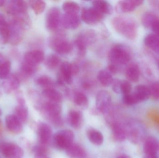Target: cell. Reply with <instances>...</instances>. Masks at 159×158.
I'll return each mask as SVG.
<instances>
[{
  "mask_svg": "<svg viewBox=\"0 0 159 158\" xmlns=\"http://www.w3.org/2000/svg\"><path fill=\"white\" fill-rule=\"evenodd\" d=\"M112 25L118 33L127 39L134 40L137 37V25L131 18L124 16L116 17L112 20Z\"/></svg>",
  "mask_w": 159,
  "mask_h": 158,
  "instance_id": "cell-1",
  "label": "cell"
},
{
  "mask_svg": "<svg viewBox=\"0 0 159 158\" xmlns=\"http://www.w3.org/2000/svg\"><path fill=\"white\" fill-rule=\"evenodd\" d=\"M108 58L112 64L114 65H125L130 60L131 53L128 46L117 44L113 45L110 49Z\"/></svg>",
  "mask_w": 159,
  "mask_h": 158,
  "instance_id": "cell-2",
  "label": "cell"
},
{
  "mask_svg": "<svg viewBox=\"0 0 159 158\" xmlns=\"http://www.w3.org/2000/svg\"><path fill=\"white\" fill-rule=\"evenodd\" d=\"M42 112L51 123L56 126H61L62 121L61 117V108L59 103L48 102L44 103L42 107Z\"/></svg>",
  "mask_w": 159,
  "mask_h": 158,
  "instance_id": "cell-3",
  "label": "cell"
},
{
  "mask_svg": "<svg viewBox=\"0 0 159 158\" xmlns=\"http://www.w3.org/2000/svg\"><path fill=\"white\" fill-rule=\"evenodd\" d=\"M49 45L57 53L62 55L69 54L73 49L72 44L61 33L52 37L49 41Z\"/></svg>",
  "mask_w": 159,
  "mask_h": 158,
  "instance_id": "cell-4",
  "label": "cell"
},
{
  "mask_svg": "<svg viewBox=\"0 0 159 158\" xmlns=\"http://www.w3.org/2000/svg\"><path fill=\"white\" fill-rule=\"evenodd\" d=\"M75 135L72 131L64 130L56 133L53 136V141L60 149L67 150L74 143Z\"/></svg>",
  "mask_w": 159,
  "mask_h": 158,
  "instance_id": "cell-5",
  "label": "cell"
},
{
  "mask_svg": "<svg viewBox=\"0 0 159 158\" xmlns=\"http://www.w3.org/2000/svg\"><path fill=\"white\" fill-rule=\"evenodd\" d=\"M0 154L5 158H21L24 155V151L16 144L2 142L0 143Z\"/></svg>",
  "mask_w": 159,
  "mask_h": 158,
  "instance_id": "cell-6",
  "label": "cell"
},
{
  "mask_svg": "<svg viewBox=\"0 0 159 158\" xmlns=\"http://www.w3.org/2000/svg\"><path fill=\"white\" fill-rule=\"evenodd\" d=\"M61 14L59 8L57 6L51 7L47 13L46 27L47 29L54 31L57 29L61 24Z\"/></svg>",
  "mask_w": 159,
  "mask_h": 158,
  "instance_id": "cell-7",
  "label": "cell"
},
{
  "mask_svg": "<svg viewBox=\"0 0 159 158\" xmlns=\"http://www.w3.org/2000/svg\"><path fill=\"white\" fill-rule=\"evenodd\" d=\"M104 15L93 7H85L81 11V19L89 25H95L99 23Z\"/></svg>",
  "mask_w": 159,
  "mask_h": 158,
  "instance_id": "cell-8",
  "label": "cell"
},
{
  "mask_svg": "<svg viewBox=\"0 0 159 158\" xmlns=\"http://www.w3.org/2000/svg\"><path fill=\"white\" fill-rule=\"evenodd\" d=\"M112 98L109 92L102 90L98 92L96 97V108L99 112L106 113L111 106Z\"/></svg>",
  "mask_w": 159,
  "mask_h": 158,
  "instance_id": "cell-9",
  "label": "cell"
},
{
  "mask_svg": "<svg viewBox=\"0 0 159 158\" xmlns=\"http://www.w3.org/2000/svg\"><path fill=\"white\" fill-rule=\"evenodd\" d=\"M28 9L27 3L20 0L9 1L6 7L7 12L14 16L27 14Z\"/></svg>",
  "mask_w": 159,
  "mask_h": 158,
  "instance_id": "cell-10",
  "label": "cell"
},
{
  "mask_svg": "<svg viewBox=\"0 0 159 158\" xmlns=\"http://www.w3.org/2000/svg\"><path fill=\"white\" fill-rule=\"evenodd\" d=\"M38 135L41 145H46L49 143L52 137L51 127L44 122H41L38 125Z\"/></svg>",
  "mask_w": 159,
  "mask_h": 158,
  "instance_id": "cell-11",
  "label": "cell"
},
{
  "mask_svg": "<svg viewBox=\"0 0 159 158\" xmlns=\"http://www.w3.org/2000/svg\"><path fill=\"white\" fill-rule=\"evenodd\" d=\"M21 79L18 74H10L2 83L3 88L6 93H10L18 90L20 86Z\"/></svg>",
  "mask_w": 159,
  "mask_h": 158,
  "instance_id": "cell-12",
  "label": "cell"
},
{
  "mask_svg": "<svg viewBox=\"0 0 159 158\" xmlns=\"http://www.w3.org/2000/svg\"><path fill=\"white\" fill-rule=\"evenodd\" d=\"M44 58V53L43 51L39 50H33L25 54L24 62L32 66H37L43 61Z\"/></svg>",
  "mask_w": 159,
  "mask_h": 158,
  "instance_id": "cell-13",
  "label": "cell"
},
{
  "mask_svg": "<svg viewBox=\"0 0 159 158\" xmlns=\"http://www.w3.org/2000/svg\"><path fill=\"white\" fill-rule=\"evenodd\" d=\"M61 24L64 28L75 29L80 25V19L78 15L65 14L61 16Z\"/></svg>",
  "mask_w": 159,
  "mask_h": 158,
  "instance_id": "cell-14",
  "label": "cell"
},
{
  "mask_svg": "<svg viewBox=\"0 0 159 158\" xmlns=\"http://www.w3.org/2000/svg\"><path fill=\"white\" fill-rule=\"evenodd\" d=\"M7 128L13 133L20 134L23 130L22 123L14 114L8 115L5 119Z\"/></svg>",
  "mask_w": 159,
  "mask_h": 158,
  "instance_id": "cell-15",
  "label": "cell"
},
{
  "mask_svg": "<svg viewBox=\"0 0 159 158\" xmlns=\"http://www.w3.org/2000/svg\"><path fill=\"white\" fill-rule=\"evenodd\" d=\"M141 0H126L120 1L117 5L116 9L119 13H127L132 12L137 6L143 4Z\"/></svg>",
  "mask_w": 159,
  "mask_h": 158,
  "instance_id": "cell-16",
  "label": "cell"
},
{
  "mask_svg": "<svg viewBox=\"0 0 159 158\" xmlns=\"http://www.w3.org/2000/svg\"><path fill=\"white\" fill-rule=\"evenodd\" d=\"M159 147L158 142L157 139L153 136H148L143 144V151L145 156L157 155Z\"/></svg>",
  "mask_w": 159,
  "mask_h": 158,
  "instance_id": "cell-17",
  "label": "cell"
},
{
  "mask_svg": "<svg viewBox=\"0 0 159 158\" xmlns=\"http://www.w3.org/2000/svg\"><path fill=\"white\" fill-rule=\"evenodd\" d=\"M66 84H71L73 82V75L71 69L70 63L65 61L61 64L59 73L58 74Z\"/></svg>",
  "mask_w": 159,
  "mask_h": 158,
  "instance_id": "cell-18",
  "label": "cell"
},
{
  "mask_svg": "<svg viewBox=\"0 0 159 158\" xmlns=\"http://www.w3.org/2000/svg\"><path fill=\"white\" fill-rule=\"evenodd\" d=\"M93 7L104 15H111L113 12V7L110 3L103 0L93 1L92 2Z\"/></svg>",
  "mask_w": 159,
  "mask_h": 158,
  "instance_id": "cell-19",
  "label": "cell"
},
{
  "mask_svg": "<svg viewBox=\"0 0 159 158\" xmlns=\"http://www.w3.org/2000/svg\"><path fill=\"white\" fill-rule=\"evenodd\" d=\"M68 120L70 125L75 128H80L83 122V115L80 111L71 110L68 114Z\"/></svg>",
  "mask_w": 159,
  "mask_h": 158,
  "instance_id": "cell-20",
  "label": "cell"
},
{
  "mask_svg": "<svg viewBox=\"0 0 159 158\" xmlns=\"http://www.w3.org/2000/svg\"><path fill=\"white\" fill-rule=\"evenodd\" d=\"M133 94L139 103L148 100L150 96L149 88L143 85L136 86L134 89Z\"/></svg>",
  "mask_w": 159,
  "mask_h": 158,
  "instance_id": "cell-21",
  "label": "cell"
},
{
  "mask_svg": "<svg viewBox=\"0 0 159 158\" xmlns=\"http://www.w3.org/2000/svg\"><path fill=\"white\" fill-rule=\"evenodd\" d=\"M113 136L115 140L118 142H123L127 137V131L122 125L115 122L112 125Z\"/></svg>",
  "mask_w": 159,
  "mask_h": 158,
  "instance_id": "cell-22",
  "label": "cell"
},
{
  "mask_svg": "<svg viewBox=\"0 0 159 158\" xmlns=\"http://www.w3.org/2000/svg\"><path fill=\"white\" fill-rule=\"evenodd\" d=\"M43 94L49 101L55 103H60L63 98L61 93L54 88L44 89L43 90Z\"/></svg>",
  "mask_w": 159,
  "mask_h": 158,
  "instance_id": "cell-23",
  "label": "cell"
},
{
  "mask_svg": "<svg viewBox=\"0 0 159 158\" xmlns=\"http://www.w3.org/2000/svg\"><path fill=\"white\" fill-rule=\"evenodd\" d=\"M14 115L22 123L27 121L29 116V111L26 105V102L18 103L15 109Z\"/></svg>",
  "mask_w": 159,
  "mask_h": 158,
  "instance_id": "cell-24",
  "label": "cell"
},
{
  "mask_svg": "<svg viewBox=\"0 0 159 158\" xmlns=\"http://www.w3.org/2000/svg\"><path fill=\"white\" fill-rule=\"evenodd\" d=\"M140 69L137 64H130L126 69V78L132 82H138L140 78Z\"/></svg>",
  "mask_w": 159,
  "mask_h": 158,
  "instance_id": "cell-25",
  "label": "cell"
},
{
  "mask_svg": "<svg viewBox=\"0 0 159 158\" xmlns=\"http://www.w3.org/2000/svg\"><path fill=\"white\" fill-rule=\"evenodd\" d=\"M66 153L71 158H83L86 156V152L82 147L77 144H73L66 150Z\"/></svg>",
  "mask_w": 159,
  "mask_h": 158,
  "instance_id": "cell-26",
  "label": "cell"
},
{
  "mask_svg": "<svg viewBox=\"0 0 159 158\" xmlns=\"http://www.w3.org/2000/svg\"><path fill=\"white\" fill-rule=\"evenodd\" d=\"M78 36L85 43L87 46L93 44L97 40V34L93 29L83 31Z\"/></svg>",
  "mask_w": 159,
  "mask_h": 158,
  "instance_id": "cell-27",
  "label": "cell"
},
{
  "mask_svg": "<svg viewBox=\"0 0 159 158\" xmlns=\"http://www.w3.org/2000/svg\"><path fill=\"white\" fill-rule=\"evenodd\" d=\"M37 66H32L23 61L20 67V73L18 74L21 80L28 79L37 70Z\"/></svg>",
  "mask_w": 159,
  "mask_h": 158,
  "instance_id": "cell-28",
  "label": "cell"
},
{
  "mask_svg": "<svg viewBox=\"0 0 159 158\" xmlns=\"http://www.w3.org/2000/svg\"><path fill=\"white\" fill-rule=\"evenodd\" d=\"M144 43L149 49L159 53V36L155 34H149L146 36Z\"/></svg>",
  "mask_w": 159,
  "mask_h": 158,
  "instance_id": "cell-29",
  "label": "cell"
},
{
  "mask_svg": "<svg viewBox=\"0 0 159 158\" xmlns=\"http://www.w3.org/2000/svg\"><path fill=\"white\" fill-rule=\"evenodd\" d=\"M87 135L90 142L95 145H101L103 142L102 134L97 130L89 129L87 132Z\"/></svg>",
  "mask_w": 159,
  "mask_h": 158,
  "instance_id": "cell-30",
  "label": "cell"
},
{
  "mask_svg": "<svg viewBox=\"0 0 159 158\" xmlns=\"http://www.w3.org/2000/svg\"><path fill=\"white\" fill-rule=\"evenodd\" d=\"M97 79L101 84L104 87H108L112 84L114 80L112 74L106 70H102L99 71Z\"/></svg>",
  "mask_w": 159,
  "mask_h": 158,
  "instance_id": "cell-31",
  "label": "cell"
},
{
  "mask_svg": "<svg viewBox=\"0 0 159 158\" xmlns=\"http://www.w3.org/2000/svg\"><path fill=\"white\" fill-rule=\"evenodd\" d=\"M159 19L158 17L154 13L146 12L142 16V24L146 28H151L153 24Z\"/></svg>",
  "mask_w": 159,
  "mask_h": 158,
  "instance_id": "cell-32",
  "label": "cell"
},
{
  "mask_svg": "<svg viewBox=\"0 0 159 158\" xmlns=\"http://www.w3.org/2000/svg\"><path fill=\"white\" fill-rule=\"evenodd\" d=\"M74 102L76 105L80 108L85 109L89 106V100L87 96L83 93L76 92L73 97Z\"/></svg>",
  "mask_w": 159,
  "mask_h": 158,
  "instance_id": "cell-33",
  "label": "cell"
},
{
  "mask_svg": "<svg viewBox=\"0 0 159 158\" xmlns=\"http://www.w3.org/2000/svg\"><path fill=\"white\" fill-rule=\"evenodd\" d=\"M62 9L65 14L78 15L80 7L79 4L75 2L67 1L63 3Z\"/></svg>",
  "mask_w": 159,
  "mask_h": 158,
  "instance_id": "cell-34",
  "label": "cell"
},
{
  "mask_svg": "<svg viewBox=\"0 0 159 158\" xmlns=\"http://www.w3.org/2000/svg\"><path fill=\"white\" fill-rule=\"evenodd\" d=\"M36 84L43 89L54 88L55 83L53 80L46 75H42L36 79L35 80Z\"/></svg>",
  "mask_w": 159,
  "mask_h": 158,
  "instance_id": "cell-35",
  "label": "cell"
},
{
  "mask_svg": "<svg viewBox=\"0 0 159 158\" xmlns=\"http://www.w3.org/2000/svg\"><path fill=\"white\" fill-rule=\"evenodd\" d=\"M11 64L7 59L0 60V79H5L9 75Z\"/></svg>",
  "mask_w": 159,
  "mask_h": 158,
  "instance_id": "cell-36",
  "label": "cell"
},
{
  "mask_svg": "<svg viewBox=\"0 0 159 158\" xmlns=\"http://www.w3.org/2000/svg\"><path fill=\"white\" fill-rule=\"evenodd\" d=\"M60 63L61 59L59 57L54 54L48 56L45 60L46 66L50 70H54L57 68Z\"/></svg>",
  "mask_w": 159,
  "mask_h": 158,
  "instance_id": "cell-37",
  "label": "cell"
},
{
  "mask_svg": "<svg viewBox=\"0 0 159 158\" xmlns=\"http://www.w3.org/2000/svg\"><path fill=\"white\" fill-rule=\"evenodd\" d=\"M30 3L33 10L36 15L42 14L45 9L46 4L44 1L35 0L30 1Z\"/></svg>",
  "mask_w": 159,
  "mask_h": 158,
  "instance_id": "cell-38",
  "label": "cell"
},
{
  "mask_svg": "<svg viewBox=\"0 0 159 158\" xmlns=\"http://www.w3.org/2000/svg\"><path fill=\"white\" fill-rule=\"evenodd\" d=\"M75 46L77 47L80 55L81 56L85 55L86 50H87V46L79 36H77V38L75 39Z\"/></svg>",
  "mask_w": 159,
  "mask_h": 158,
  "instance_id": "cell-39",
  "label": "cell"
},
{
  "mask_svg": "<svg viewBox=\"0 0 159 158\" xmlns=\"http://www.w3.org/2000/svg\"><path fill=\"white\" fill-rule=\"evenodd\" d=\"M122 100L123 103L127 105H133L139 103L133 93L123 95Z\"/></svg>",
  "mask_w": 159,
  "mask_h": 158,
  "instance_id": "cell-40",
  "label": "cell"
},
{
  "mask_svg": "<svg viewBox=\"0 0 159 158\" xmlns=\"http://www.w3.org/2000/svg\"><path fill=\"white\" fill-rule=\"evenodd\" d=\"M127 136L129 137V139L133 143H137L140 140V131L136 129H133L131 130L127 134Z\"/></svg>",
  "mask_w": 159,
  "mask_h": 158,
  "instance_id": "cell-41",
  "label": "cell"
},
{
  "mask_svg": "<svg viewBox=\"0 0 159 158\" xmlns=\"http://www.w3.org/2000/svg\"><path fill=\"white\" fill-rule=\"evenodd\" d=\"M132 85L128 81H121L120 85V92L123 95L131 93L132 91Z\"/></svg>",
  "mask_w": 159,
  "mask_h": 158,
  "instance_id": "cell-42",
  "label": "cell"
},
{
  "mask_svg": "<svg viewBox=\"0 0 159 158\" xmlns=\"http://www.w3.org/2000/svg\"><path fill=\"white\" fill-rule=\"evenodd\" d=\"M150 96L154 99H159V83L156 82L153 83L149 88Z\"/></svg>",
  "mask_w": 159,
  "mask_h": 158,
  "instance_id": "cell-43",
  "label": "cell"
},
{
  "mask_svg": "<svg viewBox=\"0 0 159 158\" xmlns=\"http://www.w3.org/2000/svg\"><path fill=\"white\" fill-rule=\"evenodd\" d=\"M34 154L35 156H46L47 149L45 147L44 145L37 146L34 148Z\"/></svg>",
  "mask_w": 159,
  "mask_h": 158,
  "instance_id": "cell-44",
  "label": "cell"
},
{
  "mask_svg": "<svg viewBox=\"0 0 159 158\" xmlns=\"http://www.w3.org/2000/svg\"><path fill=\"white\" fill-rule=\"evenodd\" d=\"M121 81L118 79H116L113 80L112 83V89L116 93H120V85H121Z\"/></svg>",
  "mask_w": 159,
  "mask_h": 158,
  "instance_id": "cell-45",
  "label": "cell"
},
{
  "mask_svg": "<svg viewBox=\"0 0 159 158\" xmlns=\"http://www.w3.org/2000/svg\"><path fill=\"white\" fill-rule=\"evenodd\" d=\"M70 66L73 76L77 75L80 71L79 66L76 63H70Z\"/></svg>",
  "mask_w": 159,
  "mask_h": 158,
  "instance_id": "cell-46",
  "label": "cell"
},
{
  "mask_svg": "<svg viewBox=\"0 0 159 158\" xmlns=\"http://www.w3.org/2000/svg\"><path fill=\"white\" fill-rule=\"evenodd\" d=\"M107 70L111 74H115L117 72L118 67L116 65L111 64L107 66Z\"/></svg>",
  "mask_w": 159,
  "mask_h": 158,
  "instance_id": "cell-47",
  "label": "cell"
},
{
  "mask_svg": "<svg viewBox=\"0 0 159 158\" xmlns=\"http://www.w3.org/2000/svg\"><path fill=\"white\" fill-rule=\"evenodd\" d=\"M151 29L154 32V34L159 36V19L153 24Z\"/></svg>",
  "mask_w": 159,
  "mask_h": 158,
  "instance_id": "cell-48",
  "label": "cell"
},
{
  "mask_svg": "<svg viewBox=\"0 0 159 158\" xmlns=\"http://www.w3.org/2000/svg\"><path fill=\"white\" fill-rule=\"evenodd\" d=\"M90 85V84L89 82H84L82 84L83 88L85 89H89Z\"/></svg>",
  "mask_w": 159,
  "mask_h": 158,
  "instance_id": "cell-49",
  "label": "cell"
},
{
  "mask_svg": "<svg viewBox=\"0 0 159 158\" xmlns=\"http://www.w3.org/2000/svg\"><path fill=\"white\" fill-rule=\"evenodd\" d=\"M152 4L159 10V1H151Z\"/></svg>",
  "mask_w": 159,
  "mask_h": 158,
  "instance_id": "cell-50",
  "label": "cell"
},
{
  "mask_svg": "<svg viewBox=\"0 0 159 158\" xmlns=\"http://www.w3.org/2000/svg\"><path fill=\"white\" fill-rule=\"evenodd\" d=\"M145 158H158L157 155H150V156H146Z\"/></svg>",
  "mask_w": 159,
  "mask_h": 158,
  "instance_id": "cell-51",
  "label": "cell"
},
{
  "mask_svg": "<svg viewBox=\"0 0 159 158\" xmlns=\"http://www.w3.org/2000/svg\"><path fill=\"white\" fill-rule=\"evenodd\" d=\"M34 158H50L47 156H35Z\"/></svg>",
  "mask_w": 159,
  "mask_h": 158,
  "instance_id": "cell-52",
  "label": "cell"
},
{
  "mask_svg": "<svg viewBox=\"0 0 159 158\" xmlns=\"http://www.w3.org/2000/svg\"><path fill=\"white\" fill-rule=\"evenodd\" d=\"M6 1L3 0H0V7L3 6L5 4Z\"/></svg>",
  "mask_w": 159,
  "mask_h": 158,
  "instance_id": "cell-53",
  "label": "cell"
},
{
  "mask_svg": "<svg viewBox=\"0 0 159 158\" xmlns=\"http://www.w3.org/2000/svg\"><path fill=\"white\" fill-rule=\"evenodd\" d=\"M117 158H130L128 156L126 155H122V156H120Z\"/></svg>",
  "mask_w": 159,
  "mask_h": 158,
  "instance_id": "cell-54",
  "label": "cell"
},
{
  "mask_svg": "<svg viewBox=\"0 0 159 158\" xmlns=\"http://www.w3.org/2000/svg\"><path fill=\"white\" fill-rule=\"evenodd\" d=\"M2 115V110H1V109H0V116H1V115Z\"/></svg>",
  "mask_w": 159,
  "mask_h": 158,
  "instance_id": "cell-55",
  "label": "cell"
},
{
  "mask_svg": "<svg viewBox=\"0 0 159 158\" xmlns=\"http://www.w3.org/2000/svg\"><path fill=\"white\" fill-rule=\"evenodd\" d=\"M1 119H0V125H1Z\"/></svg>",
  "mask_w": 159,
  "mask_h": 158,
  "instance_id": "cell-56",
  "label": "cell"
},
{
  "mask_svg": "<svg viewBox=\"0 0 159 158\" xmlns=\"http://www.w3.org/2000/svg\"><path fill=\"white\" fill-rule=\"evenodd\" d=\"M158 67H159V63H158Z\"/></svg>",
  "mask_w": 159,
  "mask_h": 158,
  "instance_id": "cell-57",
  "label": "cell"
}]
</instances>
